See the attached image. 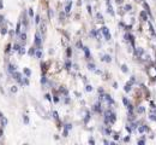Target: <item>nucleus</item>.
<instances>
[{
  "label": "nucleus",
  "instance_id": "43",
  "mask_svg": "<svg viewBox=\"0 0 156 145\" xmlns=\"http://www.w3.org/2000/svg\"><path fill=\"white\" fill-rule=\"evenodd\" d=\"M89 143L90 144H94V139H89Z\"/></svg>",
  "mask_w": 156,
  "mask_h": 145
},
{
  "label": "nucleus",
  "instance_id": "25",
  "mask_svg": "<svg viewBox=\"0 0 156 145\" xmlns=\"http://www.w3.org/2000/svg\"><path fill=\"white\" fill-rule=\"evenodd\" d=\"M41 56H42V52H41V51H37V52H36V57H37V58H41Z\"/></svg>",
  "mask_w": 156,
  "mask_h": 145
},
{
  "label": "nucleus",
  "instance_id": "16",
  "mask_svg": "<svg viewBox=\"0 0 156 145\" xmlns=\"http://www.w3.org/2000/svg\"><path fill=\"white\" fill-rule=\"evenodd\" d=\"M88 68H89V70H93V71H95V70H96L94 64H89V65H88Z\"/></svg>",
  "mask_w": 156,
  "mask_h": 145
},
{
  "label": "nucleus",
  "instance_id": "37",
  "mask_svg": "<svg viewBox=\"0 0 156 145\" xmlns=\"http://www.w3.org/2000/svg\"><path fill=\"white\" fill-rule=\"evenodd\" d=\"M35 22H36V23H40V17H39V16H36V17H35Z\"/></svg>",
  "mask_w": 156,
  "mask_h": 145
},
{
  "label": "nucleus",
  "instance_id": "14",
  "mask_svg": "<svg viewBox=\"0 0 156 145\" xmlns=\"http://www.w3.org/2000/svg\"><path fill=\"white\" fill-rule=\"evenodd\" d=\"M24 74H25L27 76H30V75H31V71H30L28 68H25V69H24Z\"/></svg>",
  "mask_w": 156,
  "mask_h": 145
},
{
  "label": "nucleus",
  "instance_id": "41",
  "mask_svg": "<svg viewBox=\"0 0 156 145\" xmlns=\"http://www.w3.org/2000/svg\"><path fill=\"white\" fill-rule=\"evenodd\" d=\"M88 12L91 13V7H90V6H88Z\"/></svg>",
  "mask_w": 156,
  "mask_h": 145
},
{
  "label": "nucleus",
  "instance_id": "2",
  "mask_svg": "<svg viewBox=\"0 0 156 145\" xmlns=\"http://www.w3.org/2000/svg\"><path fill=\"white\" fill-rule=\"evenodd\" d=\"M101 32H102V34L105 35L106 40H111V34H109V32H108V28H107V27H102V28H101Z\"/></svg>",
  "mask_w": 156,
  "mask_h": 145
},
{
  "label": "nucleus",
  "instance_id": "32",
  "mask_svg": "<svg viewBox=\"0 0 156 145\" xmlns=\"http://www.w3.org/2000/svg\"><path fill=\"white\" fill-rule=\"evenodd\" d=\"M24 122H25V124L29 122V119H28V116H25V115H24Z\"/></svg>",
  "mask_w": 156,
  "mask_h": 145
},
{
  "label": "nucleus",
  "instance_id": "47",
  "mask_svg": "<svg viewBox=\"0 0 156 145\" xmlns=\"http://www.w3.org/2000/svg\"><path fill=\"white\" fill-rule=\"evenodd\" d=\"M1 117H2V114H1V113H0V119H1Z\"/></svg>",
  "mask_w": 156,
  "mask_h": 145
},
{
  "label": "nucleus",
  "instance_id": "31",
  "mask_svg": "<svg viewBox=\"0 0 156 145\" xmlns=\"http://www.w3.org/2000/svg\"><path fill=\"white\" fill-rule=\"evenodd\" d=\"M29 15H30L31 17L34 16V11H33V9H30V10H29Z\"/></svg>",
  "mask_w": 156,
  "mask_h": 145
},
{
  "label": "nucleus",
  "instance_id": "17",
  "mask_svg": "<svg viewBox=\"0 0 156 145\" xmlns=\"http://www.w3.org/2000/svg\"><path fill=\"white\" fill-rule=\"evenodd\" d=\"M121 70H122V73H127V67L125 64H122L121 65Z\"/></svg>",
  "mask_w": 156,
  "mask_h": 145
},
{
  "label": "nucleus",
  "instance_id": "34",
  "mask_svg": "<svg viewBox=\"0 0 156 145\" xmlns=\"http://www.w3.org/2000/svg\"><path fill=\"white\" fill-rule=\"evenodd\" d=\"M144 143H145V142H144V139H140V140L138 142V144H139V145H143Z\"/></svg>",
  "mask_w": 156,
  "mask_h": 145
},
{
  "label": "nucleus",
  "instance_id": "6",
  "mask_svg": "<svg viewBox=\"0 0 156 145\" xmlns=\"http://www.w3.org/2000/svg\"><path fill=\"white\" fill-rule=\"evenodd\" d=\"M46 28H47V25H46V22L42 21V22H41V32H42L43 34H44V33H46V30H47Z\"/></svg>",
  "mask_w": 156,
  "mask_h": 145
},
{
  "label": "nucleus",
  "instance_id": "22",
  "mask_svg": "<svg viewBox=\"0 0 156 145\" xmlns=\"http://www.w3.org/2000/svg\"><path fill=\"white\" fill-rule=\"evenodd\" d=\"M20 39H22L23 41H25V39H27V35H25V33H23V34H20Z\"/></svg>",
  "mask_w": 156,
  "mask_h": 145
},
{
  "label": "nucleus",
  "instance_id": "45",
  "mask_svg": "<svg viewBox=\"0 0 156 145\" xmlns=\"http://www.w3.org/2000/svg\"><path fill=\"white\" fill-rule=\"evenodd\" d=\"M0 9H2V1L0 0Z\"/></svg>",
  "mask_w": 156,
  "mask_h": 145
},
{
  "label": "nucleus",
  "instance_id": "29",
  "mask_svg": "<svg viewBox=\"0 0 156 145\" xmlns=\"http://www.w3.org/2000/svg\"><path fill=\"white\" fill-rule=\"evenodd\" d=\"M6 32H7V30H6V28H2V29H1V34H2V35H5V34H6Z\"/></svg>",
  "mask_w": 156,
  "mask_h": 145
},
{
  "label": "nucleus",
  "instance_id": "15",
  "mask_svg": "<svg viewBox=\"0 0 156 145\" xmlns=\"http://www.w3.org/2000/svg\"><path fill=\"white\" fill-rule=\"evenodd\" d=\"M140 16H142V18L144 20V21H148V17H147V15H145V12L143 11V12H140Z\"/></svg>",
  "mask_w": 156,
  "mask_h": 145
},
{
  "label": "nucleus",
  "instance_id": "4",
  "mask_svg": "<svg viewBox=\"0 0 156 145\" xmlns=\"http://www.w3.org/2000/svg\"><path fill=\"white\" fill-rule=\"evenodd\" d=\"M12 75H13V78H15L17 81H20V82L22 81V75H20V73H17V71H13V73H12Z\"/></svg>",
  "mask_w": 156,
  "mask_h": 145
},
{
  "label": "nucleus",
  "instance_id": "24",
  "mask_svg": "<svg viewBox=\"0 0 156 145\" xmlns=\"http://www.w3.org/2000/svg\"><path fill=\"white\" fill-rule=\"evenodd\" d=\"M98 21H103V17H102V15L98 12Z\"/></svg>",
  "mask_w": 156,
  "mask_h": 145
},
{
  "label": "nucleus",
  "instance_id": "5",
  "mask_svg": "<svg viewBox=\"0 0 156 145\" xmlns=\"http://www.w3.org/2000/svg\"><path fill=\"white\" fill-rule=\"evenodd\" d=\"M107 6H108V13H111V16H114V11H113V9H112V6H111V1H107Z\"/></svg>",
  "mask_w": 156,
  "mask_h": 145
},
{
  "label": "nucleus",
  "instance_id": "3",
  "mask_svg": "<svg viewBox=\"0 0 156 145\" xmlns=\"http://www.w3.org/2000/svg\"><path fill=\"white\" fill-rule=\"evenodd\" d=\"M148 74L153 78V79H156V68L155 67H151V68H149L148 69Z\"/></svg>",
  "mask_w": 156,
  "mask_h": 145
},
{
  "label": "nucleus",
  "instance_id": "28",
  "mask_svg": "<svg viewBox=\"0 0 156 145\" xmlns=\"http://www.w3.org/2000/svg\"><path fill=\"white\" fill-rule=\"evenodd\" d=\"M20 23H18V24H17V29H16V32H17V34H20Z\"/></svg>",
  "mask_w": 156,
  "mask_h": 145
},
{
  "label": "nucleus",
  "instance_id": "27",
  "mask_svg": "<svg viewBox=\"0 0 156 145\" xmlns=\"http://www.w3.org/2000/svg\"><path fill=\"white\" fill-rule=\"evenodd\" d=\"M138 131H139L140 133H143V132L145 131V127H139V128H138Z\"/></svg>",
  "mask_w": 156,
  "mask_h": 145
},
{
  "label": "nucleus",
  "instance_id": "35",
  "mask_svg": "<svg viewBox=\"0 0 156 145\" xmlns=\"http://www.w3.org/2000/svg\"><path fill=\"white\" fill-rule=\"evenodd\" d=\"M24 52H25V51H24V48H23V47H20V55H23Z\"/></svg>",
  "mask_w": 156,
  "mask_h": 145
},
{
  "label": "nucleus",
  "instance_id": "38",
  "mask_svg": "<svg viewBox=\"0 0 156 145\" xmlns=\"http://www.w3.org/2000/svg\"><path fill=\"white\" fill-rule=\"evenodd\" d=\"M71 53H72V52H71V50H70V48H69V50H67V55H69V57H70V56H71Z\"/></svg>",
  "mask_w": 156,
  "mask_h": 145
},
{
  "label": "nucleus",
  "instance_id": "1",
  "mask_svg": "<svg viewBox=\"0 0 156 145\" xmlns=\"http://www.w3.org/2000/svg\"><path fill=\"white\" fill-rule=\"evenodd\" d=\"M138 58H139V61H142V62H148L149 59H150V56L147 53V52H142L139 56H138Z\"/></svg>",
  "mask_w": 156,
  "mask_h": 145
},
{
  "label": "nucleus",
  "instance_id": "11",
  "mask_svg": "<svg viewBox=\"0 0 156 145\" xmlns=\"http://www.w3.org/2000/svg\"><path fill=\"white\" fill-rule=\"evenodd\" d=\"M9 71H10V73L16 71V67H15L13 64H10V65H9Z\"/></svg>",
  "mask_w": 156,
  "mask_h": 145
},
{
  "label": "nucleus",
  "instance_id": "9",
  "mask_svg": "<svg viewBox=\"0 0 156 145\" xmlns=\"http://www.w3.org/2000/svg\"><path fill=\"white\" fill-rule=\"evenodd\" d=\"M103 61L107 63H111L112 62V57L111 56H108V55H106V56H103Z\"/></svg>",
  "mask_w": 156,
  "mask_h": 145
},
{
  "label": "nucleus",
  "instance_id": "44",
  "mask_svg": "<svg viewBox=\"0 0 156 145\" xmlns=\"http://www.w3.org/2000/svg\"><path fill=\"white\" fill-rule=\"evenodd\" d=\"M122 2V0H117V4H121Z\"/></svg>",
  "mask_w": 156,
  "mask_h": 145
},
{
  "label": "nucleus",
  "instance_id": "21",
  "mask_svg": "<svg viewBox=\"0 0 156 145\" xmlns=\"http://www.w3.org/2000/svg\"><path fill=\"white\" fill-rule=\"evenodd\" d=\"M85 90H87V91H88V92H91V91H93V86H91V85H88V86H87V88H85Z\"/></svg>",
  "mask_w": 156,
  "mask_h": 145
},
{
  "label": "nucleus",
  "instance_id": "13",
  "mask_svg": "<svg viewBox=\"0 0 156 145\" xmlns=\"http://www.w3.org/2000/svg\"><path fill=\"white\" fill-rule=\"evenodd\" d=\"M148 24H149V29H150V33H151V35H154V34H155V32H154V28H153V24H151L150 22H149Z\"/></svg>",
  "mask_w": 156,
  "mask_h": 145
},
{
  "label": "nucleus",
  "instance_id": "18",
  "mask_svg": "<svg viewBox=\"0 0 156 145\" xmlns=\"http://www.w3.org/2000/svg\"><path fill=\"white\" fill-rule=\"evenodd\" d=\"M17 90H18V88H17V86H12V87H11V92H12V93H16V92H17Z\"/></svg>",
  "mask_w": 156,
  "mask_h": 145
},
{
  "label": "nucleus",
  "instance_id": "10",
  "mask_svg": "<svg viewBox=\"0 0 156 145\" xmlns=\"http://www.w3.org/2000/svg\"><path fill=\"white\" fill-rule=\"evenodd\" d=\"M124 90H125V92H130V91H131V82L126 83V85H125V88H124Z\"/></svg>",
  "mask_w": 156,
  "mask_h": 145
},
{
  "label": "nucleus",
  "instance_id": "20",
  "mask_svg": "<svg viewBox=\"0 0 156 145\" xmlns=\"http://www.w3.org/2000/svg\"><path fill=\"white\" fill-rule=\"evenodd\" d=\"M150 120H153V121H156V114H150Z\"/></svg>",
  "mask_w": 156,
  "mask_h": 145
},
{
  "label": "nucleus",
  "instance_id": "26",
  "mask_svg": "<svg viewBox=\"0 0 156 145\" xmlns=\"http://www.w3.org/2000/svg\"><path fill=\"white\" fill-rule=\"evenodd\" d=\"M138 113H144V108L143 106H139L138 108Z\"/></svg>",
  "mask_w": 156,
  "mask_h": 145
},
{
  "label": "nucleus",
  "instance_id": "42",
  "mask_svg": "<svg viewBox=\"0 0 156 145\" xmlns=\"http://www.w3.org/2000/svg\"><path fill=\"white\" fill-rule=\"evenodd\" d=\"M46 98H47L48 101H51V96H49V94H46Z\"/></svg>",
  "mask_w": 156,
  "mask_h": 145
},
{
  "label": "nucleus",
  "instance_id": "23",
  "mask_svg": "<svg viewBox=\"0 0 156 145\" xmlns=\"http://www.w3.org/2000/svg\"><path fill=\"white\" fill-rule=\"evenodd\" d=\"M131 9H132V6H131V5H126V6H125V10H126V11H130Z\"/></svg>",
  "mask_w": 156,
  "mask_h": 145
},
{
  "label": "nucleus",
  "instance_id": "36",
  "mask_svg": "<svg viewBox=\"0 0 156 145\" xmlns=\"http://www.w3.org/2000/svg\"><path fill=\"white\" fill-rule=\"evenodd\" d=\"M71 128H72V126H71V124H66V129H67V131H69V129H71Z\"/></svg>",
  "mask_w": 156,
  "mask_h": 145
},
{
  "label": "nucleus",
  "instance_id": "39",
  "mask_svg": "<svg viewBox=\"0 0 156 145\" xmlns=\"http://www.w3.org/2000/svg\"><path fill=\"white\" fill-rule=\"evenodd\" d=\"M53 115H54V117H55V119H58V113H55V111H54V113H53Z\"/></svg>",
  "mask_w": 156,
  "mask_h": 145
},
{
  "label": "nucleus",
  "instance_id": "7",
  "mask_svg": "<svg viewBox=\"0 0 156 145\" xmlns=\"http://www.w3.org/2000/svg\"><path fill=\"white\" fill-rule=\"evenodd\" d=\"M35 44H36V45H37V46H39V47H40V45H41V39H40V35H39V33H37V34H36V35H35Z\"/></svg>",
  "mask_w": 156,
  "mask_h": 145
},
{
  "label": "nucleus",
  "instance_id": "12",
  "mask_svg": "<svg viewBox=\"0 0 156 145\" xmlns=\"http://www.w3.org/2000/svg\"><path fill=\"white\" fill-rule=\"evenodd\" d=\"M71 5H72V4H71V2H69V4H67V6L65 7V12H66V13H69V12H70V10H71Z\"/></svg>",
  "mask_w": 156,
  "mask_h": 145
},
{
  "label": "nucleus",
  "instance_id": "40",
  "mask_svg": "<svg viewBox=\"0 0 156 145\" xmlns=\"http://www.w3.org/2000/svg\"><path fill=\"white\" fill-rule=\"evenodd\" d=\"M111 132H112V131H111V129H108V128H107V129H106V133H107V134H111Z\"/></svg>",
  "mask_w": 156,
  "mask_h": 145
},
{
  "label": "nucleus",
  "instance_id": "19",
  "mask_svg": "<svg viewBox=\"0 0 156 145\" xmlns=\"http://www.w3.org/2000/svg\"><path fill=\"white\" fill-rule=\"evenodd\" d=\"M1 124H2V126H6L7 124V120L5 117H1Z\"/></svg>",
  "mask_w": 156,
  "mask_h": 145
},
{
  "label": "nucleus",
  "instance_id": "8",
  "mask_svg": "<svg viewBox=\"0 0 156 145\" xmlns=\"http://www.w3.org/2000/svg\"><path fill=\"white\" fill-rule=\"evenodd\" d=\"M143 51H144V50H143V48H140V47H138V48H136V50H135V55H136L137 58H138V56H139V55H140Z\"/></svg>",
  "mask_w": 156,
  "mask_h": 145
},
{
  "label": "nucleus",
  "instance_id": "33",
  "mask_svg": "<svg viewBox=\"0 0 156 145\" xmlns=\"http://www.w3.org/2000/svg\"><path fill=\"white\" fill-rule=\"evenodd\" d=\"M122 102H124V104H125L126 106L129 105V102H127V99H126V98H124V99H122Z\"/></svg>",
  "mask_w": 156,
  "mask_h": 145
},
{
  "label": "nucleus",
  "instance_id": "30",
  "mask_svg": "<svg viewBox=\"0 0 156 145\" xmlns=\"http://www.w3.org/2000/svg\"><path fill=\"white\" fill-rule=\"evenodd\" d=\"M34 53H35V50H34V48H31V50L29 51V55H30V56H33Z\"/></svg>",
  "mask_w": 156,
  "mask_h": 145
},
{
  "label": "nucleus",
  "instance_id": "46",
  "mask_svg": "<svg viewBox=\"0 0 156 145\" xmlns=\"http://www.w3.org/2000/svg\"><path fill=\"white\" fill-rule=\"evenodd\" d=\"M4 21V17H2V16H0V22H2Z\"/></svg>",
  "mask_w": 156,
  "mask_h": 145
}]
</instances>
